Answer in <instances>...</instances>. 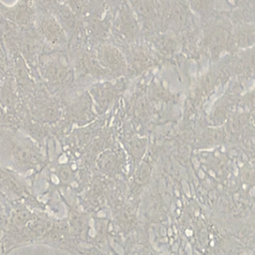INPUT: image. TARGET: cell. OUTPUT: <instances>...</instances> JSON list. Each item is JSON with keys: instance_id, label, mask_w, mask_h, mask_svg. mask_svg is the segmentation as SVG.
Wrapping results in <instances>:
<instances>
[{"instance_id": "1", "label": "cell", "mask_w": 255, "mask_h": 255, "mask_svg": "<svg viewBox=\"0 0 255 255\" xmlns=\"http://www.w3.org/2000/svg\"><path fill=\"white\" fill-rule=\"evenodd\" d=\"M40 72L50 84L60 85L71 80L72 71L64 60L59 57L44 56L40 58Z\"/></svg>"}, {"instance_id": "2", "label": "cell", "mask_w": 255, "mask_h": 255, "mask_svg": "<svg viewBox=\"0 0 255 255\" xmlns=\"http://www.w3.org/2000/svg\"><path fill=\"white\" fill-rule=\"evenodd\" d=\"M39 35L51 45H62L66 42L65 29L60 22L50 14H43L38 18Z\"/></svg>"}, {"instance_id": "3", "label": "cell", "mask_w": 255, "mask_h": 255, "mask_svg": "<svg viewBox=\"0 0 255 255\" xmlns=\"http://www.w3.org/2000/svg\"><path fill=\"white\" fill-rule=\"evenodd\" d=\"M96 58L100 65L105 70H111L113 72L123 71L126 67V61L121 51L114 46L104 45L98 48L96 52Z\"/></svg>"}, {"instance_id": "4", "label": "cell", "mask_w": 255, "mask_h": 255, "mask_svg": "<svg viewBox=\"0 0 255 255\" xmlns=\"http://www.w3.org/2000/svg\"><path fill=\"white\" fill-rule=\"evenodd\" d=\"M79 69L82 73L91 76H101L105 74L106 70L100 65L99 61L94 54H85L79 63Z\"/></svg>"}, {"instance_id": "5", "label": "cell", "mask_w": 255, "mask_h": 255, "mask_svg": "<svg viewBox=\"0 0 255 255\" xmlns=\"http://www.w3.org/2000/svg\"><path fill=\"white\" fill-rule=\"evenodd\" d=\"M115 89L111 85H100L92 90L95 101L101 108H106L115 97Z\"/></svg>"}, {"instance_id": "6", "label": "cell", "mask_w": 255, "mask_h": 255, "mask_svg": "<svg viewBox=\"0 0 255 255\" xmlns=\"http://www.w3.org/2000/svg\"><path fill=\"white\" fill-rule=\"evenodd\" d=\"M90 110H91V102H90V99L87 97L81 98L77 103H75V105L72 108L73 116L80 120L86 119Z\"/></svg>"}, {"instance_id": "7", "label": "cell", "mask_w": 255, "mask_h": 255, "mask_svg": "<svg viewBox=\"0 0 255 255\" xmlns=\"http://www.w3.org/2000/svg\"><path fill=\"white\" fill-rule=\"evenodd\" d=\"M120 28L127 35H129L134 31V21L127 9L122 10L120 14Z\"/></svg>"}, {"instance_id": "8", "label": "cell", "mask_w": 255, "mask_h": 255, "mask_svg": "<svg viewBox=\"0 0 255 255\" xmlns=\"http://www.w3.org/2000/svg\"><path fill=\"white\" fill-rule=\"evenodd\" d=\"M253 41V29L250 28L249 30H243L239 32L237 36V42L241 45H246L247 43H252Z\"/></svg>"}, {"instance_id": "9", "label": "cell", "mask_w": 255, "mask_h": 255, "mask_svg": "<svg viewBox=\"0 0 255 255\" xmlns=\"http://www.w3.org/2000/svg\"><path fill=\"white\" fill-rule=\"evenodd\" d=\"M67 1L70 5L71 10L78 11L81 8V0H67Z\"/></svg>"}, {"instance_id": "10", "label": "cell", "mask_w": 255, "mask_h": 255, "mask_svg": "<svg viewBox=\"0 0 255 255\" xmlns=\"http://www.w3.org/2000/svg\"><path fill=\"white\" fill-rule=\"evenodd\" d=\"M5 224V217H4V212H3V209L0 205V228Z\"/></svg>"}, {"instance_id": "11", "label": "cell", "mask_w": 255, "mask_h": 255, "mask_svg": "<svg viewBox=\"0 0 255 255\" xmlns=\"http://www.w3.org/2000/svg\"><path fill=\"white\" fill-rule=\"evenodd\" d=\"M61 173H62V177H63V178H65V179H67V178H68V176H69V175H68V174H69V172H68V170H67V169L62 170V172H61Z\"/></svg>"}, {"instance_id": "12", "label": "cell", "mask_w": 255, "mask_h": 255, "mask_svg": "<svg viewBox=\"0 0 255 255\" xmlns=\"http://www.w3.org/2000/svg\"><path fill=\"white\" fill-rule=\"evenodd\" d=\"M98 215H99L100 217H102V216H105V213H104V212H99Z\"/></svg>"}, {"instance_id": "13", "label": "cell", "mask_w": 255, "mask_h": 255, "mask_svg": "<svg viewBox=\"0 0 255 255\" xmlns=\"http://www.w3.org/2000/svg\"><path fill=\"white\" fill-rule=\"evenodd\" d=\"M186 234H187V235H190V234H191V233H190V230H187V232H186Z\"/></svg>"}, {"instance_id": "14", "label": "cell", "mask_w": 255, "mask_h": 255, "mask_svg": "<svg viewBox=\"0 0 255 255\" xmlns=\"http://www.w3.org/2000/svg\"><path fill=\"white\" fill-rule=\"evenodd\" d=\"M81 1H83V0H81Z\"/></svg>"}, {"instance_id": "15", "label": "cell", "mask_w": 255, "mask_h": 255, "mask_svg": "<svg viewBox=\"0 0 255 255\" xmlns=\"http://www.w3.org/2000/svg\"><path fill=\"white\" fill-rule=\"evenodd\" d=\"M0 3H1V1H0Z\"/></svg>"}]
</instances>
